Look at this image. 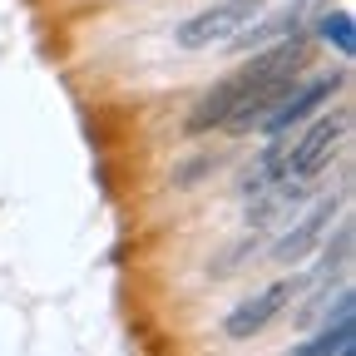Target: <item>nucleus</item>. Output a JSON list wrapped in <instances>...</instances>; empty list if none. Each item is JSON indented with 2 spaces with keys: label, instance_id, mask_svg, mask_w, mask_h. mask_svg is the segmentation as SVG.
<instances>
[{
  "label": "nucleus",
  "instance_id": "obj_5",
  "mask_svg": "<svg viewBox=\"0 0 356 356\" xmlns=\"http://www.w3.org/2000/svg\"><path fill=\"white\" fill-rule=\"evenodd\" d=\"M337 89H341V74H317V79H307V84H292L287 95H282V104L267 114L257 129H262V134H287V129H297L307 114H317V109L337 95Z\"/></svg>",
  "mask_w": 356,
  "mask_h": 356
},
{
  "label": "nucleus",
  "instance_id": "obj_6",
  "mask_svg": "<svg viewBox=\"0 0 356 356\" xmlns=\"http://www.w3.org/2000/svg\"><path fill=\"white\" fill-rule=\"evenodd\" d=\"M297 20H302V6H287V10H277V15H257V20H248L228 44L233 50H262V44H273V40H287V35H297Z\"/></svg>",
  "mask_w": 356,
  "mask_h": 356
},
{
  "label": "nucleus",
  "instance_id": "obj_3",
  "mask_svg": "<svg viewBox=\"0 0 356 356\" xmlns=\"http://www.w3.org/2000/svg\"><path fill=\"white\" fill-rule=\"evenodd\" d=\"M302 292V282L297 277H282V282H273V287H262L257 297H248V302H238L233 312H228V322H222V337H233V341H252L257 332H267L282 312H287V302Z\"/></svg>",
  "mask_w": 356,
  "mask_h": 356
},
{
  "label": "nucleus",
  "instance_id": "obj_2",
  "mask_svg": "<svg viewBox=\"0 0 356 356\" xmlns=\"http://www.w3.org/2000/svg\"><path fill=\"white\" fill-rule=\"evenodd\" d=\"M341 134H346V119L341 114H322L317 124H307L302 129V139H292L287 159H282V178H312V173H322L341 144Z\"/></svg>",
  "mask_w": 356,
  "mask_h": 356
},
{
  "label": "nucleus",
  "instance_id": "obj_7",
  "mask_svg": "<svg viewBox=\"0 0 356 356\" xmlns=\"http://www.w3.org/2000/svg\"><path fill=\"white\" fill-rule=\"evenodd\" d=\"M351 341H356V327H351V317H341V322H327L312 341H302L292 356H341V351H351Z\"/></svg>",
  "mask_w": 356,
  "mask_h": 356
},
{
  "label": "nucleus",
  "instance_id": "obj_8",
  "mask_svg": "<svg viewBox=\"0 0 356 356\" xmlns=\"http://www.w3.org/2000/svg\"><path fill=\"white\" fill-rule=\"evenodd\" d=\"M346 257H351V222H341V233H337V243L322 252V282H332L337 273H341V267H346Z\"/></svg>",
  "mask_w": 356,
  "mask_h": 356
},
{
  "label": "nucleus",
  "instance_id": "obj_9",
  "mask_svg": "<svg viewBox=\"0 0 356 356\" xmlns=\"http://www.w3.org/2000/svg\"><path fill=\"white\" fill-rule=\"evenodd\" d=\"M322 40L337 44V55H351V50H356V40H351V15H346V10L327 15V20H322Z\"/></svg>",
  "mask_w": 356,
  "mask_h": 356
},
{
  "label": "nucleus",
  "instance_id": "obj_1",
  "mask_svg": "<svg viewBox=\"0 0 356 356\" xmlns=\"http://www.w3.org/2000/svg\"><path fill=\"white\" fill-rule=\"evenodd\" d=\"M262 15V0H218V6L188 15L184 25L173 30V40L184 44V50H208V44H228L248 20Z\"/></svg>",
  "mask_w": 356,
  "mask_h": 356
},
{
  "label": "nucleus",
  "instance_id": "obj_10",
  "mask_svg": "<svg viewBox=\"0 0 356 356\" xmlns=\"http://www.w3.org/2000/svg\"><path fill=\"white\" fill-rule=\"evenodd\" d=\"M341 356H351V351H341Z\"/></svg>",
  "mask_w": 356,
  "mask_h": 356
},
{
  "label": "nucleus",
  "instance_id": "obj_4",
  "mask_svg": "<svg viewBox=\"0 0 356 356\" xmlns=\"http://www.w3.org/2000/svg\"><path fill=\"white\" fill-rule=\"evenodd\" d=\"M332 218H337V198H322L317 208H307V213L292 222V228L273 243V262H277V267H302L312 252H317V243L327 238Z\"/></svg>",
  "mask_w": 356,
  "mask_h": 356
}]
</instances>
